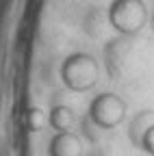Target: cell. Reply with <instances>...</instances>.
I'll use <instances>...</instances> for the list:
<instances>
[{
	"label": "cell",
	"mask_w": 154,
	"mask_h": 156,
	"mask_svg": "<svg viewBox=\"0 0 154 156\" xmlns=\"http://www.w3.org/2000/svg\"><path fill=\"white\" fill-rule=\"evenodd\" d=\"M61 80L74 93H87L100 80V63L87 52H74L61 63Z\"/></svg>",
	"instance_id": "1"
},
{
	"label": "cell",
	"mask_w": 154,
	"mask_h": 156,
	"mask_svg": "<svg viewBox=\"0 0 154 156\" xmlns=\"http://www.w3.org/2000/svg\"><path fill=\"white\" fill-rule=\"evenodd\" d=\"M148 7L143 0H113L109 7V24L120 35L132 37L148 24Z\"/></svg>",
	"instance_id": "2"
},
{
	"label": "cell",
	"mask_w": 154,
	"mask_h": 156,
	"mask_svg": "<svg viewBox=\"0 0 154 156\" xmlns=\"http://www.w3.org/2000/svg\"><path fill=\"white\" fill-rule=\"evenodd\" d=\"M126 113H128L126 102L117 93L111 91L98 93L89 104V119L102 130H115L126 119Z\"/></svg>",
	"instance_id": "3"
},
{
	"label": "cell",
	"mask_w": 154,
	"mask_h": 156,
	"mask_svg": "<svg viewBox=\"0 0 154 156\" xmlns=\"http://www.w3.org/2000/svg\"><path fill=\"white\" fill-rule=\"evenodd\" d=\"M50 156H83V141L72 130L56 132L48 145Z\"/></svg>",
	"instance_id": "4"
},
{
	"label": "cell",
	"mask_w": 154,
	"mask_h": 156,
	"mask_svg": "<svg viewBox=\"0 0 154 156\" xmlns=\"http://www.w3.org/2000/svg\"><path fill=\"white\" fill-rule=\"evenodd\" d=\"M74 122H76V115H74V111H72L70 106H65V104H56V106H52L50 113H48V126H50L52 130H56V132H67V130H72Z\"/></svg>",
	"instance_id": "5"
},
{
	"label": "cell",
	"mask_w": 154,
	"mask_h": 156,
	"mask_svg": "<svg viewBox=\"0 0 154 156\" xmlns=\"http://www.w3.org/2000/svg\"><path fill=\"white\" fill-rule=\"evenodd\" d=\"M152 124H154V113H152V111H141L139 115H134L132 122H130V132H128V134H130V141L139 145L143 132H145Z\"/></svg>",
	"instance_id": "6"
},
{
	"label": "cell",
	"mask_w": 154,
	"mask_h": 156,
	"mask_svg": "<svg viewBox=\"0 0 154 156\" xmlns=\"http://www.w3.org/2000/svg\"><path fill=\"white\" fill-rule=\"evenodd\" d=\"M24 122H26V128H28L30 132H41V130L48 126V115H46L39 106H30V108L26 111Z\"/></svg>",
	"instance_id": "7"
},
{
	"label": "cell",
	"mask_w": 154,
	"mask_h": 156,
	"mask_svg": "<svg viewBox=\"0 0 154 156\" xmlns=\"http://www.w3.org/2000/svg\"><path fill=\"white\" fill-rule=\"evenodd\" d=\"M139 147H141L143 152H148L150 156H154V124L143 132L141 141H139Z\"/></svg>",
	"instance_id": "8"
}]
</instances>
